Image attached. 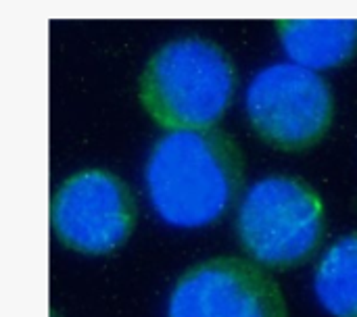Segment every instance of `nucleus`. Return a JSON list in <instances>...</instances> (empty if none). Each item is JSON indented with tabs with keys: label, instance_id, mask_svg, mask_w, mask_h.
Segmentation results:
<instances>
[{
	"label": "nucleus",
	"instance_id": "f257e3e1",
	"mask_svg": "<svg viewBox=\"0 0 357 317\" xmlns=\"http://www.w3.org/2000/svg\"><path fill=\"white\" fill-rule=\"evenodd\" d=\"M245 184V157L224 130H180L161 136L144 167V190L157 219L174 230L218 224Z\"/></svg>",
	"mask_w": 357,
	"mask_h": 317
},
{
	"label": "nucleus",
	"instance_id": "f03ea898",
	"mask_svg": "<svg viewBox=\"0 0 357 317\" xmlns=\"http://www.w3.org/2000/svg\"><path fill=\"white\" fill-rule=\"evenodd\" d=\"M234 88L230 54L197 36L163 44L138 77L140 105L167 132L215 127L232 105Z\"/></svg>",
	"mask_w": 357,
	"mask_h": 317
},
{
	"label": "nucleus",
	"instance_id": "7ed1b4c3",
	"mask_svg": "<svg viewBox=\"0 0 357 317\" xmlns=\"http://www.w3.org/2000/svg\"><path fill=\"white\" fill-rule=\"evenodd\" d=\"M326 217L318 190L295 176H268L243 196L236 234L247 257L272 272L305 265L320 249Z\"/></svg>",
	"mask_w": 357,
	"mask_h": 317
},
{
	"label": "nucleus",
	"instance_id": "20e7f679",
	"mask_svg": "<svg viewBox=\"0 0 357 317\" xmlns=\"http://www.w3.org/2000/svg\"><path fill=\"white\" fill-rule=\"evenodd\" d=\"M138 201L130 184L107 167H86L65 178L50 201L56 240L84 257L117 253L134 234Z\"/></svg>",
	"mask_w": 357,
	"mask_h": 317
},
{
	"label": "nucleus",
	"instance_id": "39448f33",
	"mask_svg": "<svg viewBox=\"0 0 357 317\" xmlns=\"http://www.w3.org/2000/svg\"><path fill=\"white\" fill-rule=\"evenodd\" d=\"M245 105L255 134L287 153L316 146L335 119V96L328 82L293 63L270 65L255 73Z\"/></svg>",
	"mask_w": 357,
	"mask_h": 317
},
{
	"label": "nucleus",
	"instance_id": "423d86ee",
	"mask_svg": "<svg viewBox=\"0 0 357 317\" xmlns=\"http://www.w3.org/2000/svg\"><path fill=\"white\" fill-rule=\"evenodd\" d=\"M165 317H289V309L268 270L243 257H211L176 280Z\"/></svg>",
	"mask_w": 357,
	"mask_h": 317
},
{
	"label": "nucleus",
	"instance_id": "0eeeda50",
	"mask_svg": "<svg viewBox=\"0 0 357 317\" xmlns=\"http://www.w3.org/2000/svg\"><path fill=\"white\" fill-rule=\"evenodd\" d=\"M278 38L293 65L335 69L357 54V19H280Z\"/></svg>",
	"mask_w": 357,
	"mask_h": 317
},
{
	"label": "nucleus",
	"instance_id": "6e6552de",
	"mask_svg": "<svg viewBox=\"0 0 357 317\" xmlns=\"http://www.w3.org/2000/svg\"><path fill=\"white\" fill-rule=\"evenodd\" d=\"M314 293L333 317H357V232L337 240L318 261Z\"/></svg>",
	"mask_w": 357,
	"mask_h": 317
},
{
	"label": "nucleus",
	"instance_id": "1a4fd4ad",
	"mask_svg": "<svg viewBox=\"0 0 357 317\" xmlns=\"http://www.w3.org/2000/svg\"><path fill=\"white\" fill-rule=\"evenodd\" d=\"M48 317H63V316H61L59 311H54V309H52V311H50V316H48Z\"/></svg>",
	"mask_w": 357,
	"mask_h": 317
}]
</instances>
